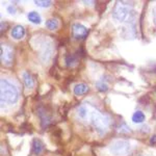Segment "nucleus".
I'll use <instances>...</instances> for the list:
<instances>
[{
	"label": "nucleus",
	"instance_id": "1",
	"mask_svg": "<svg viewBox=\"0 0 156 156\" xmlns=\"http://www.w3.org/2000/svg\"><path fill=\"white\" fill-rule=\"evenodd\" d=\"M0 100L1 104L12 105L15 104L19 99V90L9 80L2 78L0 81Z\"/></svg>",
	"mask_w": 156,
	"mask_h": 156
},
{
	"label": "nucleus",
	"instance_id": "2",
	"mask_svg": "<svg viewBox=\"0 0 156 156\" xmlns=\"http://www.w3.org/2000/svg\"><path fill=\"white\" fill-rule=\"evenodd\" d=\"M90 125L99 134H104L108 130L110 124V119L106 115H103L99 110L90 107V114L87 117Z\"/></svg>",
	"mask_w": 156,
	"mask_h": 156
},
{
	"label": "nucleus",
	"instance_id": "3",
	"mask_svg": "<svg viewBox=\"0 0 156 156\" xmlns=\"http://www.w3.org/2000/svg\"><path fill=\"white\" fill-rule=\"evenodd\" d=\"M132 2L128 1H117L112 9V17L120 22H124L129 18L133 12Z\"/></svg>",
	"mask_w": 156,
	"mask_h": 156
},
{
	"label": "nucleus",
	"instance_id": "4",
	"mask_svg": "<svg viewBox=\"0 0 156 156\" xmlns=\"http://www.w3.org/2000/svg\"><path fill=\"white\" fill-rule=\"evenodd\" d=\"M131 146L127 140H115L110 145V152L115 156H126L129 154Z\"/></svg>",
	"mask_w": 156,
	"mask_h": 156
},
{
	"label": "nucleus",
	"instance_id": "5",
	"mask_svg": "<svg viewBox=\"0 0 156 156\" xmlns=\"http://www.w3.org/2000/svg\"><path fill=\"white\" fill-rule=\"evenodd\" d=\"M41 52H40V57H41L42 62L47 64L52 57L53 53V47H52V43L49 40H46L41 44Z\"/></svg>",
	"mask_w": 156,
	"mask_h": 156
},
{
	"label": "nucleus",
	"instance_id": "6",
	"mask_svg": "<svg viewBox=\"0 0 156 156\" xmlns=\"http://www.w3.org/2000/svg\"><path fill=\"white\" fill-rule=\"evenodd\" d=\"M0 57H1V62L5 66H11L12 59H14V52L12 49L7 45L1 44V49H0Z\"/></svg>",
	"mask_w": 156,
	"mask_h": 156
},
{
	"label": "nucleus",
	"instance_id": "7",
	"mask_svg": "<svg viewBox=\"0 0 156 156\" xmlns=\"http://www.w3.org/2000/svg\"><path fill=\"white\" fill-rule=\"evenodd\" d=\"M87 34H89V29L82 24L75 23L72 26V34L74 39L76 40H83L87 37Z\"/></svg>",
	"mask_w": 156,
	"mask_h": 156
},
{
	"label": "nucleus",
	"instance_id": "8",
	"mask_svg": "<svg viewBox=\"0 0 156 156\" xmlns=\"http://www.w3.org/2000/svg\"><path fill=\"white\" fill-rule=\"evenodd\" d=\"M11 34L15 40H21L25 36V28L22 25H16L12 27Z\"/></svg>",
	"mask_w": 156,
	"mask_h": 156
},
{
	"label": "nucleus",
	"instance_id": "9",
	"mask_svg": "<svg viewBox=\"0 0 156 156\" xmlns=\"http://www.w3.org/2000/svg\"><path fill=\"white\" fill-rule=\"evenodd\" d=\"M74 94L76 96H82V95H85L87 92L90 90V87L87 84L85 83H77L74 87Z\"/></svg>",
	"mask_w": 156,
	"mask_h": 156
},
{
	"label": "nucleus",
	"instance_id": "10",
	"mask_svg": "<svg viewBox=\"0 0 156 156\" xmlns=\"http://www.w3.org/2000/svg\"><path fill=\"white\" fill-rule=\"evenodd\" d=\"M44 150V144L40 138H34L32 142V151L36 155H40Z\"/></svg>",
	"mask_w": 156,
	"mask_h": 156
},
{
	"label": "nucleus",
	"instance_id": "11",
	"mask_svg": "<svg viewBox=\"0 0 156 156\" xmlns=\"http://www.w3.org/2000/svg\"><path fill=\"white\" fill-rule=\"evenodd\" d=\"M22 77H23L25 87H26L27 89H32L34 85V78H32L31 74H30L29 72H24Z\"/></svg>",
	"mask_w": 156,
	"mask_h": 156
},
{
	"label": "nucleus",
	"instance_id": "12",
	"mask_svg": "<svg viewBox=\"0 0 156 156\" xmlns=\"http://www.w3.org/2000/svg\"><path fill=\"white\" fill-rule=\"evenodd\" d=\"M90 114V107L85 106V105H81L77 108V115L80 118L81 120H87Z\"/></svg>",
	"mask_w": 156,
	"mask_h": 156
},
{
	"label": "nucleus",
	"instance_id": "13",
	"mask_svg": "<svg viewBox=\"0 0 156 156\" xmlns=\"http://www.w3.org/2000/svg\"><path fill=\"white\" fill-rule=\"evenodd\" d=\"M78 59H79L78 55H76V54H69V55H67V56H66L65 62H66L67 67L72 68V67L76 66V65L78 64Z\"/></svg>",
	"mask_w": 156,
	"mask_h": 156
},
{
	"label": "nucleus",
	"instance_id": "14",
	"mask_svg": "<svg viewBox=\"0 0 156 156\" xmlns=\"http://www.w3.org/2000/svg\"><path fill=\"white\" fill-rule=\"evenodd\" d=\"M145 120H146V115L144 112H140V110H136V112L132 115V121L135 124H140V123H143Z\"/></svg>",
	"mask_w": 156,
	"mask_h": 156
},
{
	"label": "nucleus",
	"instance_id": "15",
	"mask_svg": "<svg viewBox=\"0 0 156 156\" xmlns=\"http://www.w3.org/2000/svg\"><path fill=\"white\" fill-rule=\"evenodd\" d=\"M27 18H28V20L31 23L34 24H40L42 21V18L41 16H40L39 14H37V12L32 11V12H29L28 14H27Z\"/></svg>",
	"mask_w": 156,
	"mask_h": 156
},
{
	"label": "nucleus",
	"instance_id": "16",
	"mask_svg": "<svg viewBox=\"0 0 156 156\" xmlns=\"http://www.w3.org/2000/svg\"><path fill=\"white\" fill-rule=\"evenodd\" d=\"M46 27L49 30L57 29V28H58V21H57L56 19H54V18L47 20V21H46Z\"/></svg>",
	"mask_w": 156,
	"mask_h": 156
},
{
	"label": "nucleus",
	"instance_id": "17",
	"mask_svg": "<svg viewBox=\"0 0 156 156\" xmlns=\"http://www.w3.org/2000/svg\"><path fill=\"white\" fill-rule=\"evenodd\" d=\"M96 87L98 90H100V92H106L108 90V85L106 82H104L103 80H100V81L97 82L96 84Z\"/></svg>",
	"mask_w": 156,
	"mask_h": 156
},
{
	"label": "nucleus",
	"instance_id": "18",
	"mask_svg": "<svg viewBox=\"0 0 156 156\" xmlns=\"http://www.w3.org/2000/svg\"><path fill=\"white\" fill-rule=\"evenodd\" d=\"M34 3H36L37 5L40 6V7H49L50 5H51V1H49V0H47V1L37 0V1H34Z\"/></svg>",
	"mask_w": 156,
	"mask_h": 156
},
{
	"label": "nucleus",
	"instance_id": "19",
	"mask_svg": "<svg viewBox=\"0 0 156 156\" xmlns=\"http://www.w3.org/2000/svg\"><path fill=\"white\" fill-rule=\"evenodd\" d=\"M7 12H9V14H12V15H15L16 14V7H15L14 5H9V6H7Z\"/></svg>",
	"mask_w": 156,
	"mask_h": 156
},
{
	"label": "nucleus",
	"instance_id": "20",
	"mask_svg": "<svg viewBox=\"0 0 156 156\" xmlns=\"http://www.w3.org/2000/svg\"><path fill=\"white\" fill-rule=\"evenodd\" d=\"M150 144L151 145H156V134L152 135V137L150 138Z\"/></svg>",
	"mask_w": 156,
	"mask_h": 156
},
{
	"label": "nucleus",
	"instance_id": "21",
	"mask_svg": "<svg viewBox=\"0 0 156 156\" xmlns=\"http://www.w3.org/2000/svg\"><path fill=\"white\" fill-rule=\"evenodd\" d=\"M153 22L156 25V6L153 9Z\"/></svg>",
	"mask_w": 156,
	"mask_h": 156
}]
</instances>
